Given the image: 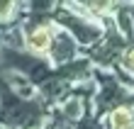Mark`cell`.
Listing matches in <instances>:
<instances>
[{"label": "cell", "instance_id": "obj_1", "mask_svg": "<svg viewBox=\"0 0 134 129\" xmlns=\"http://www.w3.org/2000/svg\"><path fill=\"white\" fill-rule=\"evenodd\" d=\"M51 44H54V34H51L49 27H34L27 34V46L34 54H46L51 49Z\"/></svg>", "mask_w": 134, "mask_h": 129}, {"label": "cell", "instance_id": "obj_2", "mask_svg": "<svg viewBox=\"0 0 134 129\" xmlns=\"http://www.w3.org/2000/svg\"><path fill=\"white\" fill-rule=\"evenodd\" d=\"M107 129H134V110L129 105H120V107L107 112Z\"/></svg>", "mask_w": 134, "mask_h": 129}, {"label": "cell", "instance_id": "obj_3", "mask_svg": "<svg viewBox=\"0 0 134 129\" xmlns=\"http://www.w3.org/2000/svg\"><path fill=\"white\" fill-rule=\"evenodd\" d=\"M120 63H122V68L127 71V73H134V46H129V49L122 51Z\"/></svg>", "mask_w": 134, "mask_h": 129}, {"label": "cell", "instance_id": "obj_4", "mask_svg": "<svg viewBox=\"0 0 134 129\" xmlns=\"http://www.w3.org/2000/svg\"><path fill=\"white\" fill-rule=\"evenodd\" d=\"M12 7H15V0H0V20L10 17Z\"/></svg>", "mask_w": 134, "mask_h": 129}]
</instances>
